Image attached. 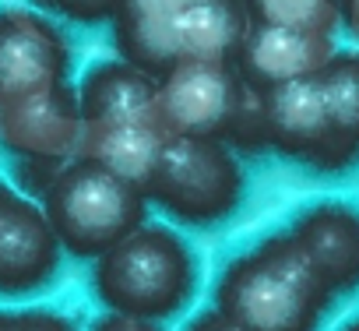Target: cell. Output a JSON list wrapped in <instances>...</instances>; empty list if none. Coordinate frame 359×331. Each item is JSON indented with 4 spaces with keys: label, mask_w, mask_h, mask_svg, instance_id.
<instances>
[{
    "label": "cell",
    "mask_w": 359,
    "mask_h": 331,
    "mask_svg": "<svg viewBox=\"0 0 359 331\" xmlns=\"http://www.w3.org/2000/svg\"><path fill=\"white\" fill-rule=\"evenodd\" d=\"M331 303L334 292L289 229L250 243L215 278V306L243 331H317Z\"/></svg>",
    "instance_id": "cell-1"
},
{
    "label": "cell",
    "mask_w": 359,
    "mask_h": 331,
    "mask_svg": "<svg viewBox=\"0 0 359 331\" xmlns=\"http://www.w3.org/2000/svg\"><path fill=\"white\" fill-rule=\"evenodd\" d=\"M201 285L198 250L165 222H144L92 261V292L106 310L169 320L184 313Z\"/></svg>",
    "instance_id": "cell-2"
},
{
    "label": "cell",
    "mask_w": 359,
    "mask_h": 331,
    "mask_svg": "<svg viewBox=\"0 0 359 331\" xmlns=\"http://www.w3.org/2000/svg\"><path fill=\"white\" fill-rule=\"evenodd\" d=\"M144 194L169 222L212 229L233 219L247 198L243 155L222 137L169 134Z\"/></svg>",
    "instance_id": "cell-3"
},
{
    "label": "cell",
    "mask_w": 359,
    "mask_h": 331,
    "mask_svg": "<svg viewBox=\"0 0 359 331\" xmlns=\"http://www.w3.org/2000/svg\"><path fill=\"white\" fill-rule=\"evenodd\" d=\"M64 254L95 261L148 222V194L92 158H67L39 201Z\"/></svg>",
    "instance_id": "cell-4"
},
{
    "label": "cell",
    "mask_w": 359,
    "mask_h": 331,
    "mask_svg": "<svg viewBox=\"0 0 359 331\" xmlns=\"http://www.w3.org/2000/svg\"><path fill=\"white\" fill-rule=\"evenodd\" d=\"M264 123H268V151L299 162L313 173H345L359 162V155L345 148L334 134L320 74L268 88Z\"/></svg>",
    "instance_id": "cell-5"
},
{
    "label": "cell",
    "mask_w": 359,
    "mask_h": 331,
    "mask_svg": "<svg viewBox=\"0 0 359 331\" xmlns=\"http://www.w3.org/2000/svg\"><path fill=\"white\" fill-rule=\"evenodd\" d=\"M243 88L247 81L229 60H180L158 78V123L165 134L226 141Z\"/></svg>",
    "instance_id": "cell-6"
},
{
    "label": "cell",
    "mask_w": 359,
    "mask_h": 331,
    "mask_svg": "<svg viewBox=\"0 0 359 331\" xmlns=\"http://www.w3.org/2000/svg\"><path fill=\"white\" fill-rule=\"evenodd\" d=\"M71 43L60 25L29 8H0V95L67 85Z\"/></svg>",
    "instance_id": "cell-7"
},
{
    "label": "cell",
    "mask_w": 359,
    "mask_h": 331,
    "mask_svg": "<svg viewBox=\"0 0 359 331\" xmlns=\"http://www.w3.org/2000/svg\"><path fill=\"white\" fill-rule=\"evenodd\" d=\"M81 130L85 116L71 85L0 95V144L15 158H74Z\"/></svg>",
    "instance_id": "cell-8"
},
{
    "label": "cell",
    "mask_w": 359,
    "mask_h": 331,
    "mask_svg": "<svg viewBox=\"0 0 359 331\" xmlns=\"http://www.w3.org/2000/svg\"><path fill=\"white\" fill-rule=\"evenodd\" d=\"M60 236L39 201L22 191L0 212V296H29L46 289L60 271Z\"/></svg>",
    "instance_id": "cell-9"
},
{
    "label": "cell",
    "mask_w": 359,
    "mask_h": 331,
    "mask_svg": "<svg viewBox=\"0 0 359 331\" xmlns=\"http://www.w3.org/2000/svg\"><path fill=\"white\" fill-rule=\"evenodd\" d=\"M289 233L334 296L359 289V205L324 198L292 215Z\"/></svg>",
    "instance_id": "cell-10"
},
{
    "label": "cell",
    "mask_w": 359,
    "mask_h": 331,
    "mask_svg": "<svg viewBox=\"0 0 359 331\" xmlns=\"http://www.w3.org/2000/svg\"><path fill=\"white\" fill-rule=\"evenodd\" d=\"M334 53H338V36L250 25L236 53V71L247 85L268 92L285 81L320 74Z\"/></svg>",
    "instance_id": "cell-11"
},
{
    "label": "cell",
    "mask_w": 359,
    "mask_h": 331,
    "mask_svg": "<svg viewBox=\"0 0 359 331\" xmlns=\"http://www.w3.org/2000/svg\"><path fill=\"white\" fill-rule=\"evenodd\" d=\"M74 88L85 123H158V78L123 57L95 60Z\"/></svg>",
    "instance_id": "cell-12"
},
{
    "label": "cell",
    "mask_w": 359,
    "mask_h": 331,
    "mask_svg": "<svg viewBox=\"0 0 359 331\" xmlns=\"http://www.w3.org/2000/svg\"><path fill=\"white\" fill-rule=\"evenodd\" d=\"M194 0H123L113 18V46L123 60L162 78L180 64V29Z\"/></svg>",
    "instance_id": "cell-13"
},
{
    "label": "cell",
    "mask_w": 359,
    "mask_h": 331,
    "mask_svg": "<svg viewBox=\"0 0 359 331\" xmlns=\"http://www.w3.org/2000/svg\"><path fill=\"white\" fill-rule=\"evenodd\" d=\"M165 137L169 134L158 123H85L74 158H92L109 173L148 191Z\"/></svg>",
    "instance_id": "cell-14"
},
{
    "label": "cell",
    "mask_w": 359,
    "mask_h": 331,
    "mask_svg": "<svg viewBox=\"0 0 359 331\" xmlns=\"http://www.w3.org/2000/svg\"><path fill=\"white\" fill-rule=\"evenodd\" d=\"M250 22L240 0H194L180 29V60H229L243 46Z\"/></svg>",
    "instance_id": "cell-15"
},
{
    "label": "cell",
    "mask_w": 359,
    "mask_h": 331,
    "mask_svg": "<svg viewBox=\"0 0 359 331\" xmlns=\"http://www.w3.org/2000/svg\"><path fill=\"white\" fill-rule=\"evenodd\" d=\"M320 88L338 141L359 155V50H338L320 71Z\"/></svg>",
    "instance_id": "cell-16"
},
{
    "label": "cell",
    "mask_w": 359,
    "mask_h": 331,
    "mask_svg": "<svg viewBox=\"0 0 359 331\" xmlns=\"http://www.w3.org/2000/svg\"><path fill=\"white\" fill-rule=\"evenodd\" d=\"M250 25L338 36L341 0H240Z\"/></svg>",
    "instance_id": "cell-17"
},
{
    "label": "cell",
    "mask_w": 359,
    "mask_h": 331,
    "mask_svg": "<svg viewBox=\"0 0 359 331\" xmlns=\"http://www.w3.org/2000/svg\"><path fill=\"white\" fill-rule=\"evenodd\" d=\"M226 141L240 151V155H257V151H268V123H264V92L247 85L243 88V99H240V109L229 123V134Z\"/></svg>",
    "instance_id": "cell-18"
},
{
    "label": "cell",
    "mask_w": 359,
    "mask_h": 331,
    "mask_svg": "<svg viewBox=\"0 0 359 331\" xmlns=\"http://www.w3.org/2000/svg\"><path fill=\"white\" fill-rule=\"evenodd\" d=\"M32 4L50 15V18H60V22H71V25H113L116 11L123 8V0H32Z\"/></svg>",
    "instance_id": "cell-19"
},
{
    "label": "cell",
    "mask_w": 359,
    "mask_h": 331,
    "mask_svg": "<svg viewBox=\"0 0 359 331\" xmlns=\"http://www.w3.org/2000/svg\"><path fill=\"white\" fill-rule=\"evenodd\" d=\"M0 331H78V324L53 306L0 310Z\"/></svg>",
    "instance_id": "cell-20"
},
{
    "label": "cell",
    "mask_w": 359,
    "mask_h": 331,
    "mask_svg": "<svg viewBox=\"0 0 359 331\" xmlns=\"http://www.w3.org/2000/svg\"><path fill=\"white\" fill-rule=\"evenodd\" d=\"M67 166V158H18L15 166V184L25 198L43 201L46 191L53 187V180L60 177V170Z\"/></svg>",
    "instance_id": "cell-21"
},
{
    "label": "cell",
    "mask_w": 359,
    "mask_h": 331,
    "mask_svg": "<svg viewBox=\"0 0 359 331\" xmlns=\"http://www.w3.org/2000/svg\"><path fill=\"white\" fill-rule=\"evenodd\" d=\"M88 331H162L158 320H144V317H130V313H116V310H106L92 320Z\"/></svg>",
    "instance_id": "cell-22"
},
{
    "label": "cell",
    "mask_w": 359,
    "mask_h": 331,
    "mask_svg": "<svg viewBox=\"0 0 359 331\" xmlns=\"http://www.w3.org/2000/svg\"><path fill=\"white\" fill-rule=\"evenodd\" d=\"M184 331H243L233 317H226L215 303L212 306H205V310H198L191 320H187V327Z\"/></svg>",
    "instance_id": "cell-23"
},
{
    "label": "cell",
    "mask_w": 359,
    "mask_h": 331,
    "mask_svg": "<svg viewBox=\"0 0 359 331\" xmlns=\"http://www.w3.org/2000/svg\"><path fill=\"white\" fill-rule=\"evenodd\" d=\"M341 29L348 39L359 43V0H341Z\"/></svg>",
    "instance_id": "cell-24"
},
{
    "label": "cell",
    "mask_w": 359,
    "mask_h": 331,
    "mask_svg": "<svg viewBox=\"0 0 359 331\" xmlns=\"http://www.w3.org/2000/svg\"><path fill=\"white\" fill-rule=\"evenodd\" d=\"M341 331H359V317H355V320H348V324H345Z\"/></svg>",
    "instance_id": "cell-25"
}]
</instances>
